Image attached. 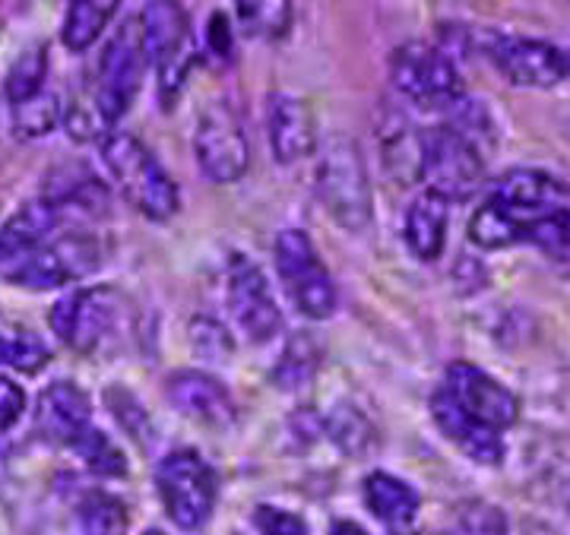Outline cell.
<instances>
[{"mask_svg": "<svg viewBox=\"0 0 570 535\" xmlns=\"http://www.w3.org/2000/svg\"><path fill=\"white\" fill-rule=\"evenodd\" d=\"M570 187L539 168H517L504 175L494 194L475 209L469 238L485 250L527 241L530 228L558 209H568Z\"/></svg>", "mask_w": 570, "mask_h": 535, "instance_id": "1", "label": "cell"}, {"mask_svg": "<svg viewBox=\"0 0 570 535\" xmlns=\"http://www.w3.org/2000/svg\"><path fill=\"white\" fill-rule=\"evenodd\" d=\"M102 159L124 200L140 209L146 219L168 222L178 212V185L153 156V149L134 133H108L102 140Z\"/></svg>", "mask_w": 570, "mask_h": 535, "instance_id": "2", "label": "cell"}, {"mask_svg": "<svg viewBox=\"0 0 570 535\" xmlns=\"http://www.w3.org/2000/svg\"><path fill=\"white\" fill-rule=\"evenodd\" d=\"M137 20H140L146 61L156 67L159 77V99L165 108H171L197 58L187 10L178 0H149Z\"/></svg>", "mask_w": 570, "mask_h": 535, "instance_id": "3", "label": "cell"}, {"mask_svg": "<svg viewBox=\"0 0 570 535\" xmlns=\"http://www.w3.org/2000/svg\"><path fill=\"white\" fill-rule=\"evenodd\" d=\"M317 197L326 212L348 231H362L371 222V185L365 159L352 137H330L317 159Z\"/></svg>", "mask_w": 570, "mask_h": 535, "instance_id": "4", "label": "cell"}, {"mask_svg": "<svg viewBox=\"0 0 570 535\" xmlns=\"http://www.w3.org/2000/svg\"><path fill=\"white\" fill-rule=\"evenodd\" d=\"M390 77L409 102L422 108H448L463 99V80L456 63L450 61L448 51L425 41L400 44L390 58Z\"/></svg>", "mask_w": 570, "mask_h": 535, "instance_id": "5", "label": "cell"}, {"mask_svg": "<svg viewBox=\"0 0 570 535\" xmlns=\"http://www.w3.org/2000/svg\"><path fill=\"white\" fill-rule=\"evenodd\" d=\"M276 269L283 279L288 298L295 308L324 320L336 308V286L326 273L324 260L317 257V247L298 228H285L276 238Z\"/></svg>", "mask_w": 570, "mask_h": 535, "instance_id": "6", "label": "cell"}, {"mask_svg": "<svg viewBox=\"0 0 570 535\" xmlns=\"http://www.w3.org/2000/svg\"><path fill=\"white\" fill-rule=\"evenodd\" d=\"M159 494L175 526L194 533L216 507V473L197 450L168 453L159 466Z\"/></svg>", "mask_w": 570, "mask_h": 535, "instance_id": "7", "label": "cell"}, {"mask_svg": "<svg viewBox=\"0 0 570 535\" xmlns=\"http://www.w3.org/2000/svg\"><path fill=\"white\" fill-rule=\"evenodd\" d=\"M140 20H127L105 44L99 73H96V111L105 123H115L127 115L140 92L142 70H146Z\"/></svg>", "mask_w": 570, "mask_h": 535, "instance_id": "8", "label": "cell"}, {"mask_svg": "<svg viewBox=\"0 0 570 535\" xmlns=\"http://www.w3.org/2000/svg\"><path fill=\"white\" fill-rule=\"evenodd\" d=\"M422 178L428 181V190L441 194L444 200H466L485 178L479 146L456 127L428 130L422 149Z\"/></svg>", "mask_w": 570, "mask_h": 535, "instance_id": "9", "label": "cell"}, {"mask_svg": "<svg viewBox=\"0 0 570 535\" xmlns=\"http://www.w3.org/2000/svg\"><path fill=\"white\" fill-rule=\"evenodd\" d=\"M194 152L204 175L216 185H232L247 171L250 146H247L245 123L228 102H213L200 115L194 133Z\"/></svg>", "mask_w": 570, "mask_h": 535, "instance_id": "10", "label": "cell"}, {"mask_svg": "<svg viewBox=\"0 0 570 535\" xmlns=\"http://www.w3.org/2000/svg\"><path fill=\"white\" fill-rule=\"evenodd\" d=\"M498 73H504L513 86L530 89H549L568 77V55L542 39H523V36H489L482 44Z\"/></svg>", "mask_w": 570, "mask_h": 535, "instance_id": "11", "label": "cell"}, {"mask_svg": "<svg viewBox=\"0 0 570 535\" xmlns=\"http://www.w3.org/2000/svg\"><path fill=\"white\" fill-rule=\"evenodd\" d=\"M99 245L96 238L86 235H70L55 245H45L32 254H26L20 267L10 273V283L32 291H48V288L67 286L70 279H80L86 273L99 267Z\"/></svg>", "mask_w": 570, "mask_h": 535, "instance_id": "12", "label": "cell"}, {"mask_svg": "<svg viewBox=\"0 0 570 535\" xmlns=\"http://www.w3.org/2000/svg\"><path fill=\"white\" fill-rule=\"evenodd\" d=\"M228 308L242 333L257 346L269 343L283 327V314L273 301V288L266 283L264 269L245 257H235L228 269Z\"/></svg>", "mask_w": 570, "mask_h": 535, "instance_id": "13", "label": "cell"}, {"mask_svg": "<svg viewBox=\"0 0 570 535\" xmlns=\"http://www.w3.org/2000/svg\"><path fill=\"white\" fill-rule=\"evenodd\" d=\"M444 390L453 396V403L466 412L469 418H475L479 425H485L491 432H508L510 425L520 415L517 396L501 387L494 377H489L482 368L469 365V361H453L444 377Z\"/></svg>", "mask_w": 570, "mask_h": 535, "instance_id": "14", "label": "cell"}, {"mask_svg": "<svg viewBox=\"0 0 570 535\" xmlns=\"http://www.w3.org/2000/svg\"><path fill=\"white\" fill-rule=\"evenodd\" d=\"M115 314H118L115 288H80L51 308V329L63 346L92 351L108 336V329L115 327Z\"/></svg>", "mask_w": 570, "mask_h": 535, "instance_id": "15", "label": "cell"}, {"mask_svg": "<svg viewBox=\"0 0 570 535\" xmlns=\"http://www.w3.org/2000/svg\"><path fill=\"white\" fill-rule=\"evenodd\" d=\"M266 127H269V149H273V156L283 165L302 162L317 146L314 115H311L305 99H298V96L276 92L269 99Z\"/></svg>", "mask_w": 570, "mask_h": 535, "instance_id": "16", "label": "cell"}, {"mask_svg": "<svg viewBox=\"0 0 570 535\" xmlns=\"http://www.w3.org/2000/svg\"><path fill=\"white\" fill-rule=\"evenodd\" d=\"M168 399L187 418L209 425V428H225L235 422V406L223 384L200 370H178L168 380Z\"/></svg>", "mask_w": 570, "mask_h": 535, "instance_id": "17", "label": "cell"}, {"mask_svg": "<svg viewBox=\"0 0 570 535\" xmlns=\"http://www.w3.org/2000/svg\"><path fill=\"white\" fill-rule=\"evenodd\" d=\"M431 415H434L438 428L448 434L450 440L466 453L469 459L485 463V466H494V463L504 459L501 434L491 432L485 425H479L475 418H469L466 412L453 403V396L444 387L434 393V399H431Z\"/></svg>", "mask_w": 570, "mask_h": 535, "instance_id": "18", "label": "cell"}, {"mask_svg": "<svg viewBox=\"0 0 570 535\" xmlns=\"http://www.w3.org/2000/svg\"><path fill=\"white\" fill-rule=\"evenodd\" d=\"M89 415H92L89 396L77 384L58 380V384H51L48 390L41 393L39 428L55 444H70L73 447L82 434L92 428Z\"/></svg>", "mask_w": 570, "mask_h": 535, "instance_id": "19", "label": "cell"}, {"mask_svg": "<svg viewBox=\"0 0 570 535\" xmlns=\"http://www.w3.org/2000/svg\"><path fill=\"white\" fill-rule=\"evenodd\" d=\"M365 501L367 511L377 516L393 535H403L412 529L422 497L419 492L406 485L403 478L390 473H374L365 478Z\"/></svg>", "mask_w": 570, "mask_h": 535, "instance_id": "20", "label": "cell"}, {"mask_svg": "<svg viewBox=\"0 0 570 535\" xmlns=\"http://www.w3.org/2000/svg\"><path fill=\"white\" fill-rule=\"evenodd\" d=\"M448 209L450 200L441 194L425 190L415 197L406 212V245L419 260H438L448 238Z\"/></svg>", "mask_w": 570, "mask_h": 535, "instance_id": "21", "label": "cell"}, {"mask_svg": "<svg viewBox=\"0 0 570 535\" xmlns=\"http://www.w3.org/2000/svg\"><path fill=\"white\" fill-rule=\"evenodd\" d=\"M61 206L48 197H41L36 204H26L20 212H13L3 226H0V257L7 254H32L39 250L41 241L61 226Z\"/></svg>", "mask_w": 570, "mask_h": 535, "instance_id": "22", "label": "cell"}, {"mask_svg": "<svg viewBox=\"0 0 570 535\" xmlns=\"http://www.w3.org/2000/svg\"><path fill=\"white\" fill-rule=\"evenodd\" d=\"M118 7H121V0H70L61 32L63 44L70 51H86L102 36V29L118 13Z\"/></svg>", "mask_w": 570, "mask_h": 535, "instance_id": "23", "label": "cell"}, {"mask_svg": "<svg viewBox=\"0 0 570 535\" xmlns=\"http://www.w3.org/2000/svg\"><path fill=\"white\" fill-rule=\"evenodd\" d=\"M317 365H321V346H317V339L307 336V333H298V336L288 339L283 358H279V365L273 370V380L283 390H298V387H305L307 380L317 374Z\"/></svg>", "mask_w": 570, "mask_h": 535, "instance_id": "24", "label": "cell"}, {"mask_svg": "<svg viewBox=\"0 0 570 535\" xmlns=\"http://www.w3.org/2000/svg\"><path fill=\"white\" fill-rule=\"evenodd\" d=\"M45 77H48V48L45 44H32L29 51H22L20 58L13 61L7 80H3V96L10 105L29 102L36 99L45 86Z\"/></svg>", "mask_w": 570, "mask_h": 535, "instance_id": "25", "label": "cell"}, {"mask_svg": "<svg viewBox=\"0 0 570 535\" xmlns=\"http://www.w3.org/2000/svg\"><path fill=\"white\" fill-rule=\"evenodd\" d=\"M238 17L257 39H283L292 29V0H238Z\"/></svg>", "mask_w": 570, "mask_h": 535, "instance_id": "26", "label": "cell"}, {"mask_svg": "<svg viewBox=\"0 0 570 535\" xmlns=\"http://www.w3.org/2000/svg\"><path fill=\"white\" fill-rule=\"evenodd\" d=\"M82 535H124L127 533V507L118 497L105 492H92L82 497L80 511Z\"/></svg>", "mask_w": 570, "mask_h": 535, "instance_id": "27", "label": "cell"}, {"mask_svg": "<svg viewBox=\"0 0 570 535\" xmlns=\"http://www.w3.org/2000/svg\"><path fill=\"white\" fill-rule=\"evenodd\" d=\"M58 121H61V105H58V96H51V92H39L29 102L13 105V133L22 140H36V137L51 133Z\"/></svg>", "mask_w": 570, "mask_h": 535, "instance_id": "28", "label": "cell"}, {"mask_svg": "<svg viewBox=\"0 0 570 535\" xmlns=\"http://www.w3.org/2000/svg\"><path fill=\"white\" fill-rule=\"evenodd\" d=\"M77 453L82 456V463L102 478H124L127 475V459L124 453L115 447V440H108V434L99 428H89L80 440L73 444Z\"/></svg>", "mask_w": 570, "mask_h": 535, "instance_id": "29", "label": "cell"}, {"mask_svg": "<svg viewBox=\"0 0 570 535\" xmlns=\"http://www.w3.org/2000/svg\"><path fill=\"white\" fill-rule=\"evenodd\" d=\"M51 361V351L41 346L36 336L17 333V336H0V365L22 370V374H36Z\"/></svg>", "mask_w": 570, "mask_h": 535, "instance_id": "30", "label": "cell"}, {"mask_svg": "<svg viewBox=\"0 0 570 535\" xmlns=\"http://www.w3.org/2000/svg\"><path fill=\"white\" fill-rule=\"evenodd\" d=\"M527 241H532L535 247H542L549 257L554 260H564L570 264V209H558L546 219H539L535 226L530 228Z\"/></svg>", "mask_w": 570, "mask_h": 535, "instance_id": "31", "label": "cell"}, {"mask_svg": "<svg viewBox=\"0 0 570 535\" xmlns=\"http://www.w3.org/2000/svg\"><path fill=\"white\" fill-rule=\"evenodd\" d=\"M326 428H330V434H333V440L343 447L346 453H365L367 447H371V425H367V418L362 415L358 409H348V406H343V409L333 412V418L326 422Z\"/></svg>", "mask_w": 570, "mask_h": 535, "instance_id": "32", "label": "cell"}, {"mask_svg": "<svg viewBox=\"0 0 570 535\" xmlns=\"http://www.w3.org/2000/svg\"><path fill=\"white\" fill-rule=\"evenodd\" d=\"M456 526H460V535H508V516L494 504L466 501L456 511Z\"/></svg>", "mask_w": 570, "mask_h": 535, "instance_id": "33", "label": "cell"}, {"mask_svg": "<svg viewBox=\"0 0 570 535\" xmlns=\"http://www.w3.org/2000/svg\"><path fill=\"white\" fill-rule=\"evenodd\" d=\"M254 526L261 529V535H311L302 516L279 511V507H257Z\"/></svg>", "mask_w": 570, "mask_h": 535, "instance_id": "34", "label": "cell"}, {"mask_svg": "<svg viewBox=\"0 0 570 535\" xmlns=\"http://www.w3.org/2000/svg\"><path fill=\"white\" fill-rule=\"evenodd\" d=\"M190 336H194L197 349L204 351V355H209V358H223V355L232 351L228 333H225L216 320H209V317H197L194 327H190Z\"/></svg>", "mask_w": 570, "mask_h": 535, "instance_id": "35", "label": "cell"}, {"mask_svg": "<svg viewBox=\"0 0 570 535\" xmlns=\"http://www.w3.org/2000/svg\"><path fill=\"white\" fill-rule=\"evenodd\" d=\"M206 51L216 58L219 63L232 61L235 55V39H232V26H228V17L225 13H213L209 22H206Z\"/></svg>", "mask_w": 570, "mask_h": 535, "instance_id": "36", "label": "cell"}, {"mask_svg": "<svg viewBox=\"0 0 570 535\" xmlns=\"http://www.w3.org/2000/svg\"><path fill=\"white\" fill-rule=\"evenodd\" d=\"M108 406H111V412L121 418V425L130 434H137V437H140L142 428L149 432V418H146V412L137 406V399H134L130 393L108 390Z\"/></svg>", "mask_w": 570, "mask_h": 535, "instance_id": "37", "label": "cell"}, {"mask_svg": "<svg viewBox=\"0 0 570 535\" xmlns=\"http://www.w3.org/2000/svg\"><path fill=\"white\" fill-rule=\"evenodd\" d=\"M26 409V393L10 377H0V432L13 428Z\"/></svg>", "mask_w": 570, "mask_h": 535, "instance_id": "38", "label": "cell"}, {"mask_svg": "<svg viewBox=\"0 0 570 535\" xmlns=\"http://www.w3.org/2000/svg\"><path fill=\"white\" fill-rule=\"evenodd\" d=\"M330 535H367V533L358 526V523H346V519H343V523H336V526H333V533Z\"/></svg>", "mask_w": 570, "mask_h": 535, "instance_id": "39", "label": "cell"}, {"mask_svg": "<svg viewBox=\"0 0 570 535\" xmlns=\"http://www.w3.org/2000/svg\"><path fill=\"white\" fill-rule=\"evenodd\" d=\"M142 535H163L159 529H149V533H142Z\"/></svg>", "mask_w": 570, "mask_h": 535, "instance_id": "40", "label": "cell"}]
</instances>
